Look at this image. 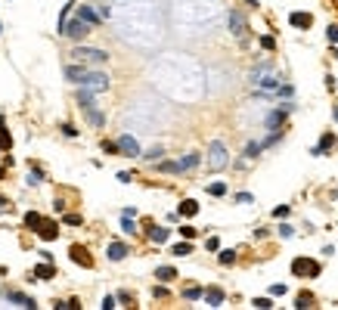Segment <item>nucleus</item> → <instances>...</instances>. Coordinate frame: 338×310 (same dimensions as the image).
Masks as SVG:
<instances>
[{
  "mask_svg": "<svg viewBox=\"0 0 338 310\" xmlns=\"http://www.w3.org/2000/svg\"><path fill=\"white\" fill-rule=\"evenodd\" d=\"M78 106H81V112L87 115V121L93 124V128H102V124H106V115L97 109V102H93V93H90V90L78 87Z\"/></svg>",
  "mask_w": 338,
  "mask_h": 310,
  "instance_id": "nucleus-1",
  "label": "nucleus"
},
{
  "mask_svg": "<svg viewBox=\"0 0 338 310\" xmlns=\"http://www.w3.org/2000/svg\"><path fill=\"white\" fill-rule=\"evenodd\" d=\"M90 22H84L81 16H75V19H65L62 25H59V34H65V38H72V41H81V38H87L90 34Z\"/></svg>",
  "mask_w": 338,
  "mask_h": 310,
  "instance_id": "nucleus-2",
  "label": "nucleus"
},
{
  "mask_svg": "<svg viewBox=\"0 0 338 310\" xmlns=\"http://www.w3.org/2000/svg\"><path fill=\"white\" fill-rule=\"evenodd\" d=\"M78 87L90 90V93H102V90H109V75H106V72H87V75L78 81Z\"/></svg>",
  "mask_w": 338,
  "mask_h": 310,
  "instance_id": "nucleus-3",
  "label": "nucleus"
},
{
  "mask_svg": "<svg viewBox=\"0 0 338 310\" xmlns=\"http://www.w3.org/2000/svg\"><path fill=\"white\" fill-rule=\"evenodd\" d=\"M75 62H90V65H99V62H106L109 59V53L106 50H97V47H75Z\"/></svg>",
  "mask_w": 338,
  "mask_h": 310,
  "instance_id": "nucleus-4",
  "label": "nucleus"
},
{
  "mask_svg": "<svg viewBox=\"0 0 338 310\" xmlns=\"http://www.w3.org/2000/svg\"><path fill=\"white\" fill-rule=\"evenodd\" d=\"M208 152H211V158H208V168H211V171L227 168V162H230V158H227V146L220 143V140H214L211 146H208Z\"/></svg>",
  "mask_w": 338,
  "mask_h": 310,
  "instance_id": "nucleus-5",
  "label": "nucleus"
},
{
  "mask_svg": "<svg viewBox=\"0 0 338 310\" xmlns=\"http://www.w3.org/2000/svg\"><path fill=\"white\" fill-rule=\"evenodd\" d=\"M292 273H295V276H304V273H307V276H317L320 264L317 261H307V258H295L292 261Z\"/></svg>",
  "mask_w": 338,
  "mask_h": 310,
  "instance_id": "nucleus-6",
  "label": "nucleus"
},
{
  "mask_svg": "<svg viewBox=\"0 0 338 310\" xmlns=\"http://www.w3.org/2000/svg\"><path fill=\"white\" fill-rule=\"evenodd\" d=\"M292 109H295V106H292V102H286V106H283V109H276V112H270V115H267V121H264V124H267V128H270V131H273V128H279V124H283V121H286V115H289V112H292Z\"/></svg>",
  "mask_w": 338,
  "mask_h": 310,
  "instance_id": "nucleus-7",
  "label": "nucleus"
},
{
  "mask_svg": "<svg viewBox=\"0 0 338 310\" xmlns=\"http://www.w3.org/2000/svg\"><path fill=\"white\" fill-rule=\"evenodd\" d=\"M227 22H230V31L236 34V38H242V34H245V16H242V13H236V9H233V13L227 16Z\"/></svg>",
  "mask_w": 338,
  "mask_h": 310,
  "instance_id": "nucleus-8",
  "label": "nucleus"
},
{
  "mask_svg": "<svg viewBox=\"0 0 338 310\" xmlns=\"http://www.w3.org/2000/svg\"><path fill=\"white\" fill-rule=\"evenodd\" d=\"M118 146H121V152H124V155H131V158H134V155H140V143L134 140L131 133H124L121 140H118Z\"/></svg>",
  "mask_w": 338,
  "mask_h": 310,
  "instance_id": "nucleus-9",
  "label": "nucleus"
},
{
  "mask_svg": "<svg viewBox=\"0 0 338 310\" xmlns=\"http://www.w3.org/2000/svg\"><path fill=\"white\" fill-rule=\"evenodd\" d=\"M78 16L84 22H90V25H99V22H102V13H97L93 6H78Z\"/></svg>",
  "mask_w": 338,
  "mask_h": 310,
  "instance_id": "nucleus-10",
  "label": "nucleus"
},
{
  "mask_svg": "<svg viewBox=\"0 0 338 310\" xmlns=\"http://www.w3.org/2000/svg\"><path fill=\"white\" fill-rule=\"evenodd\" d=\"M68 255H72V261L75 264H81V267H93V261H90V255L81 245H72V251H68Z\"/></svg>",
  "mask_w": 338,
  "mask_h": 310,
  "instance_id": "nucleus-11",
  "label": "nucleus"
},
{
  "mask_svg": "<svg viewBox=\"0 0 338 310\" xmlns=\"http://www.w3.org/2000/svg\"><path fill=\"white\" fill-rule=\"evenodd\" d=\"M6 301H13L16 307H28V310H31V307H38L28 295H22V292H6Z\"/></svg>",
  "mask_w": 338,
  "mask_h": 310,
  "instance_id": "nucleus-12",
  "label": "nucleus"
},
{
  "mask_svg": "<svg viewBox=\"0 0 338 310\" xmlns=\"http://www.w3.org/2000/svg\"><path fill=\"white\" fill-rule=\"evenodd\" d=\"M168 236H171V229H168V226H149V239H152L155 245L168 242Z\"/></svg>",
  "mask_w": 338,
  "mask_h": 310,
  "instance_id": "nucleus-13",
  "label": "nucleus"
},
{
  "mask_svg": "<svg viewBox=\"0 0 338 310\" xmlns=\"http://www.w3.org/2000/svg\"><path fill=\"white\" fill-rule=\"evenodd\" d=\"M84 75H87V68L81 65V62H78V65H65V78H68V81H75V84H78Z\"/></svg>",
  "mask_w": 338,
  "mask_h": 310,
  "instance_id": "nucleus-14",
  "label": "nucleus"
},
{
  "mask_svg": "<svg viewBox=\"0 0 338 310\" xmlns=\"http://www.w3.org/2000/svg\"><path fill=\"white\" fill-rule=\"evenodd\" d=\"M53 273H56V267H53L50 261H44V264L34 267V276H38V279H53Z\"/></svg>",
  "mask_w": 338,
  "mask_h": 310,
  "instance_id": "nucleus-15",
  "label": "nucleus"
},
{
  "mask_svg": "<svg viewBox=\"0 0 338 310\" xmlns=\"http://www.w3.org/2000/svg\"><path fill=\"white\" fill-rule=\"evenodd\" d=\"M127 258V245L124 242H112L109 245V261H124Z\"/></svg>",
  "mask_w": 338,
  "mask_h": 310,
  "instance_id": "nucleus-16",
  "label": "nucleus"
},
{
  "mask_svg": "<svg viewBox=\"0 0 338 310\" xmlns=\"http://www.w3.org/2000/svg\"><path fill=\"white\" fill-rule=\"evenodd\" d=\"M38 236L44 239V242H50V239H56V236H59V229H56V223H41V229H38Z\"/></svg>",
  "mask_w": 338,
  "mask_h": 310,
  "instance_id": "nucleus-17",
  "label": "nucleus"
},
{
  "mask_svg": "<svg viewBox=\"0 0 338 310\" xmlns=\"http://www.w3.org/2000/svg\"><path fill=\"white\" fill-rule=\"evenodd\" d=\"M332 146H335V136H332V133H326L323 140H320V146H313V149H310V155H323L326 149H332Z\"/></svg>",
  "mask_w": 338,
  "mask_h": 310,
  "instance_id": "nucleus-18",
  "label": "nucleus"
},
{
  "mask_svg": "<svg viewBox=\"0 0 338 310\" xmlns=\"http://www.w3.org/2000/svg\"><path fill=\"white\" fill-rule=\"evenodd\" d=\"M205 301H208V307H220V304H224V292H220V289H208Z\"/></svg>",
  "mask_w": 338,
  "mask_h": 310,
  "instance_id": "nucleus-19",
  "label": "nucleus"
},
{
  "mask_svg": "<svg viewBox=\"0 0 338 310\" xmlns=\"http://www.w3.org/2000/svg\"><path fill=\"white\" fill-rule=\"evenodd\" d=\"M289 22H292L295 28H310V22H313V19H310L307 13H292V16H289Z\"/></svg>",
  "mask_w": 338,
  "mask_h": 310,
  "instance_id": "nucleus-20",
  "label": "nucleus"
},
{
  "mask_svg": "<svg viewBox=\"0 0 338 310\" xmlns=\"http://www.w3.org/2000/svg\"><path fill=\"white\" fill-rule=\"evenodd\" d=\"M195 165H199V152H190L186 158H180V174H183V171H193Z\"/></svg>",
  "mask_w": 338,
  "mask_h": 310,
  "instance_id": "nucleus-21",
  "label": "nucleus"
},
{
  "mask_svg": "<svg viewBox=\"0 0 338 310\" xmlns=\"http://www.w3.org/2000/svg\"><path fill=\"white\" fill-rule=\"evenodd\" d=\"M177 214H183V217H193V214H199V202L186 199V202L180 205V211H177Z\"/></svg>",
  "mask_w": 338,
  "mask_h": 310,
  "instance_id": "nucleus-22",
  "label": "nucleus"
},
{
  "mask_svg": "<svg viewBox=\"0 0 338 310\" xmlns=\"http://www.w3.org/2000/svg\"><path fill=\"white\" fill-rule=\"evenodd\" d=\"M171 255H177V258H186V255H193V239H186V242L174 245V251H171Z\"/></svg>",
  "mask_w": 338,
  "mask_h": 310,
  "instance_id": "nucleus-23",
  "label": "nucleus"
},
{
  "mask_svg": "<svg viewBox=\"0 0 338 310\" xmlns=\"http://www.w3.org/2000/svg\"><path fill=\"white\" fill-rule=\"evenodd\" d=\"M267 72H270V62H264V65H258V68H254V72L248 75V81H251V84H258V81H261V78H264Z\"/></svg>",
  "mask_w": 338,
  "mask_h": 310,
  "instance_id": "nucleus-24",
  "label": "nucleus"
},
{
  "mask_svg": "<svg viewBox=\"0 0 338 310\" xmlns=\"http://www.w3.org/2000/svg\"><path fill=\"white\" fill-rule=\"evenodd\" d=\"M155 279H165V282L168 279H177V270H174V267H158L155 270Z\"/></svg>",
  "mask_w": 338,
  "mask_h": 310,
  "instance_id": "nucleus-25",
  "label": "nucleus"
},
{
  "mask_svg": "<svg viewBox=\"0 0 338 310\" xmlns=\"http://www.w3.org/2000/svg\"><path fill=\"white\" fill-rule=\"evenodd\" d=\"M217 261L224 264V267H230V264L236 261V251H233V248H224V251H220V255H217Z\"/></svg>",
  "mask_w": 338,
  "mask_h": 310,
  "instance_id": "nucleus-26",
  "label": "nucleus"
},
{
  "mask_svg": "<svg viewBox=\"0 0 338 310\" xmlns=\"http://www.w3.org/2000/svg\"><path fill=\"white\" fill-rule=\"evenodd\" d=\"M9 146H13V136L6 133V124L0 121V149H9Z\"/></svg>",
  "mask_w": 338,
  "mask_h": 310,
  "instance_id": "nucleus-27",
  "label": "nucleus"
},
{
  "mask_svg": "<svg viewBox=\"0 0 338 310\" xmlns=\"http://www.w3.org/2000/svg\"><path fill=\"white\" fill-rule=\"evenodd\" d=\"M41 223H44V217H41L38 211H31V214H25V226H34V229H41Z\"/></svg>",
  "mask_w": 338,
  "mask_h": 310,
  "instance_id": "nucleus-28",
  "label": "nucleus"
},
{
  "mask_svg": "<svg viewBox=\"0 0 338 310\" xmlns=\"http://www.w3.org/2000/svg\"><path fill=\"white\" fill-rule=\"evenodd\" d=\"M158 168L165 171V174H180V162H161Z\"/></svg>",
  "mask_w": 338,
  "mask_h": 310,
  "instance_id": "nucleus-29",
  "label": "nucleus"
},
{
  "mask_svg": "<svg viewBox=\"0 0 338 310\" xmlns=\"http://www.w3.org/2000/svg\"><path fill=\"white\" fill-rule=\"evenodd\" d=\"M121 229H124V233H137V223H134V217H124V214H121Z\"/></svg>",
  "mask_w": 338,
  "mask_h": 310,
  "instance_id": "nucleus-30",
  "label": "nucleus"
},
{
  "mask_svg": "<svg viewBox=\"0 0 338 310\" xmlns=\"http://www.w3.org/2000/svg\"><path fill=\"white\" fill-rule=\"evenodd\" d=\"M202 295H205V292H202V289H195V285H193V289H186V292H183V298H186V301H199Z\"/></svg>",
  "mask_w": 338,
  "mask_h": 310,
  "instance_id": "nucleus-31",
  "label": "nucleus"
},
{
  "mask_svg": "<svg viewBox=\"0 0 338 310\" xmlns=\"http://www.w3.org/2000/svg\"><path fill=\"white\" fill-rule=\"evenodd\" d=\"M208 192H211V196H227V183H211Z\"/></svg>",
  "mask_w": 338,
  "mask_h": 310,
  "instance_id": "nucleus-32",
  "label": "nucleus"
},
{
  "mask_svg": "<svg viewBox=\"0 0 338 310\" xmlns=\"http://www.w3.org/2000/svg\"><path fill=\"white\" fill-rule=\"evenodd\" d=\"M161 155H165V152H161V146H152V149H149V152H146L143 158H149V162H158Z\"/></svg>",
  "mask_w": 338,
  "mask_h": 310,
  "instance_id": "nucleus-33",
  "label": "nucleus"
},
{
  "mask_svg": "<svg viewBox=\"0 0 338 310\" xmlns=\"http://www.w3.org/2000/svg\"><path fill=\"white\" fill-rule=\"evenodd\" d=\"M261 149H264V143H248V146H245V155H248V158H254V155L261 152Z\"/></svg>",
  "mask_w": 338,
  "mask_h": 310,
  "instance_id": "nucleus-34",
  "label": "nucleus"
},
{
  "mask_svg": "<svg viewBox=\"0 0 338 310\" xmlns=\"http://www.w3.org/2000/svg\"><path fill=\"white\" fill-rule=\"evenodd\" d=\"M251 304H254V307H261V310H270V307H273V301H270V298H254Z\"/></svg>",
  "mask_w": 338,
  "mask_h": 310,
  "instance_id": "nucleus-35",
  "label": "nucleus"
},
{
  "mask_svg": "<svg viewBox=\"0 0 338 310\" xmlns=\"http://www.w3.org/2000/svg\"><path fill=\"white\" fill-rule=\"evenodd\" d=\"M326 38H329V44H338V25H329V28H326Z\"/></svg>",
  "mask_w": 338,
  "mask_h": 310,
  "instance_id": "nucleus-36",
  "label": "nucleus"
},
{
  "mask_svg": "<svg viewBox=\"0 0 338 310\" xmlns=\"http://www.w3.org/2000/svg\"><path fill=\"white\" fill-rule=\"evenodd\" d=\"M261 47H264V50H273V47H276V41L270 38V34H264V38H261Z\"/></svg>",
  "mask_w": 338,
  "mask_h": 310,
  "instance_id": "nucleus-37",
  "label": "nucleus"
},
{
  "mask_svg": "<svg viewBox=\"0 0 338 310\" xmlns=\"http://www.w3.org/2000/svg\"><path fill=\"white\" fill-rule=\"evenodd\" d=\"M279 236H283V239H292V236H295V229L289 226V223H283V226H279Z\"/></svg>",
  "mask_w": 338,
  "mask_h": 310,
  "instance_id": "nucleus-38",
  "label": "nucleus"
},
{
  "mask_svg": "<svg viewBox=\"0 0 338 310\" xmlns=\"http://www.w3.org/2000/svg\"><path fill=\"white\" fill-rule=\"evenodd\" d=\"M180 236L183 239H195V226H180Z\"/></svg>",
  "mask_w": 338,
  "mask_h": 310,
  "instance_id": "nucleus-39",
  "label": "nucleus"
},
{
  "mask_svg": "<svg viewBox=\"0 0 338 310\" xmlns=\"http://www.w3.org/2000/svg\"><path fill=\"white\" fill-rule=\"evenodd\" d=\"M310 304H313L310 295H298V304H295V307H310Z\"/></svg>",
  "mask_w": 338,
  "mask_h": 310,
  "instance_id": "nucleus-40",
  "label": "nucleus"
},
{
  "mask_svg": "<svg viewBox=\"0 0 338 310\" xmlns=\"http://www.w3.org/2000/svg\"><path fill=\"white\" fill-rule=\"evenodd\" d=\"M41 180H44V177H41V171H31V174H28V183H31V186H38Z\"/></svg>",
  "mask_w": 338,
  "mask_h": 310,
  "instance_id": "nucleus-41",
  "label": "nucleus"
},
{
  "mask_svg": "<svg viewBox=\"0 0 338 310\" xmlns=\"http://www.w3.org/2000/svg\"><path fill=\"white\" fill-rule=\"evenodd\" d=\"M102 149H106L109 155H115V152H121V146H118V143H102Z\"/></svg>",
  "mask_w": 338,
  "mask_h": 310,
  "instance_id": "nucleus-42",
  "label": "nucleus"
},
{
  "mask_svg": "<svg viewBox=\"0 0 338 310\" xmlns=\"http://www.w3.org/2000/svg\"><path fill=\"white\" fill-rule=\"evenodd\" d=\"M65 223H68V226H78L81 217H78V214H65Z\"/></svg>",
  "mask_w": 338,
  "mask_h": 310,
  "instance_id": "nucleus-43",
  "label": "nucleus"
},
{
  "mask_svg": "<svg viewBox=\"0 0 338 310\" xmlns=\"http://www.w3.org/2000/svg\"><path fill=\"white\" fill-rule=\"evenodd\" d=\"M112 307H118V304H115V298H112V295L102 298V310H112Z\"/></svg>",
  "mask_w": 338,
  "mask_h": 310,
  "instance_id": "nucleus-44",
  "label": "nucleus"
},
{
  "mask_svg": "<svg viewBox=\"0 0 338 310\" xmlns=\"http://www.w3.org/2000/svg\"><path fill=\"white\" fill-rule=\"evenodd\" d=\"M236 202H242V205H248V202H254V199H251V192H239V196H236Z\"/></svg>",
  "mask_w": 338,
  "mask_h": 310,
  "instance_id": "nucleus-45",
  "label": "nucleus"
},
{
  "mask_svg": "<svg viewBox=\"0 0 338 310\" xmlns=\"http://www.w3.org/2000/svg\"><path fill=\"white\" fill-rule=\"evenodd\" d=\"M273 217H289V205H279V208L273 211Z\"/></svg>",
  "mask_w": 338,
  "mask_h": 310,
  "instance_id": "nucleus-46",
  "label": "nucleus"
},
{
  "mask_svg": "<svg viewBox=\"0 0 338 310\" xmlns=\"http://www.w3.org/2000/svg\"><path fill=\"white\" fill-rule=\"evenodd\" d=\"M270 295H286V285L279 282V285H270Z\"/></svg>",
  "mask_w": 338,
  "mask_h": 310,
  "instance_id": "nucleus-47",
  "label": "nucleus"
},
{
  "mask_svg": "<svg viewBox=\"0 0 338 310\" xmlns=\"http://www.w3.org/2000/svg\"><path fill=\"white\" fill-rule=\"evenodd\" d=\"M62 133H65V136H78V131L72 128V124H62Z\"/></svg>",
  "mask_w": 338,
  "mask_h": 310,
  "instance_id": "nucleus-48",
  "label": "nucleus"
},
{
  "mask_svg": "<svg viewBox=\"0 0 338 310\" xmlns=\"http://www.w3.org/2000/svg\"><path fill=\"white\" fill-rule=\"evenodd\" d=\"M205 245H208V248H211V251H217V248H220V242H217V239H214V236H211V239H208V242H205Z\"/></svg>",
  "mask_w": 338,
  "mask_h": 310,
  "instance_id": "nucleus-49",
  "label": "nucleus"
},
{
  "mask_svg": "<svg viewBox=\"0 0 338 310\" xmlns=\"http://www.w3.org/2000/svg\"><path fill=\"white\" fill-rule=\"evenodd\" d=\"M0 208H6V199H0Z\"/></svg>",
  "mask_w": 338,
  "mask_h": 310,
  "instance_id": "nucleus-50",
  "label": "nucleus"
},
{
  "mask_svg": "<svg viewBox=\"0 0 338 310\" xmlns=\"http://www.w3.org/2000/svg\"><path fill=\"white\" fill-rule=\"evenodd\" d=\"M335 56H338V50H335Z\"/></svg>",
  "mask_w": 338,
  "mask_h": 310,
  "instance_id": "nucleus-51",
  "label": "nucleus"
},
{
  "mask_svg": "<svg viewBox=\"0 0 338 310\" xmlns=\"http://www.w3.org/2000/svg\"><path fill=\"white\" fill-rule=\"evenodd\" d=\"M0 31H3V28H0Z\"/></svg>",
  "mask_w": 338,
  "mask_h": 310,
  "instance_id": "nucleus-52",
  "label": "nucleus"
}]
</instances>
